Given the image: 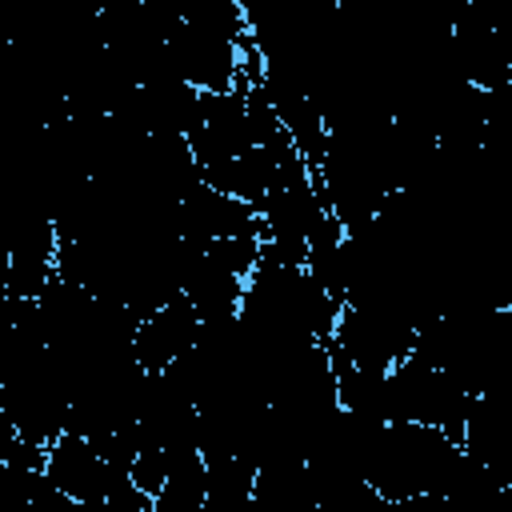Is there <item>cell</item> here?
Returning <instances> with one entry per match:
<instances>
[{"instance_id":"2","label":"cell","mask_w":512,"mask_h":512,"mask_svg":"<svg viewBox=\"0 0 512 512\" xmlns=\"http://www.w3.org/2000/svg\"><path fill=\"white\" fill-rule=\"evenodd\" d=\"M416 332V320L396 304H344L328 344L352 364L392 368L416 348Z\"/></svg>"},{"instance_id":"1","label":"cell","mask_w":512,"mask_h":512,"mask_svg":"<svg viewBox=\"0 0 512 512\" xmlns=\"http://www.w3.org/2000/svg\"><path fill=\"white\" fill-rule=\"evenodd\" d=\"M460 456L464 444L452 440L444 428L420 420H396L380 432L372 448L368 484L384 496L388 508H404L420 496H440Z\"/></svg>"},{"instance_id":"7","label":"cell","mask_w":512,"mask_h":512,"mask_svg":"<svg viewBox=\"0 0 512 512\" xmlns=\"http://www.w3.org/2000/svg\"><path fill=\"white\" fill-rule=\"evenodd\" d=\"M256 468L244 456H212L208 460V500L204 512H252Z\"/></svg>"},{"instance_id":"4","label":"cell","mask_w":512,"mask_h":512,"mask_svg":"<svg viewBox=\"0 0 512 512\" xmlns=\"http://www.w3.org/2000/svg\"><path fill=\"white\" fill-rule=\"evenodd\" d=\"M44 472H48V480L64 492L68 504L88 508V512H100L104 492H108L112 464H108L104 448H100L92 436H84V432H68V428H64V432L48 444Z\"/></svg>"},{"instance_id":"6","label":"cell","mask_w":512,"mask_h":512,"mask_svg":"<svg viewBox=\"0 0 512 512\" xmlns=\"http://www.w3.org/2000/svg\"><path fill=\"white\" fill-rule=\"evenodd\" d=\"M204 332V320L196 312V304L188 296H172L168 304H160L148 320L136 324V340H132V352L140 360V368L148 372H160V368H172Z\"/></svg>"},{"instance_id":"5","label":"cell","mask_w":512,"mask_h":512,"mask_svg":"<svg viewBox=\"0 0 512 512\" xmlns=\"http://www.w3.org/2000/svg\"><path fill=\"white\" fill-rule=\"evenodd\" d=\"M176 224H180V236L184 240H232V236H260L264 240V220H260V208L248 204V200H236L212 184H196L180 208H176Z\"/></svg>"},{"instance_id":"3","label":"cell","mask_w":512,"mask_h":512,"mask_svg":"<svg viewBox=\"0 0 512 512\" xmlns=\"http://www.w3.org/2000/svg\"><path fill=\"white\" fill-rule=\"evenodd\" d=\"M240 40L244 36H232L228 28L180 20L168 32V52L188 84H196L200 92H228L240 80Z\"/></svg>"}]
</instances>
